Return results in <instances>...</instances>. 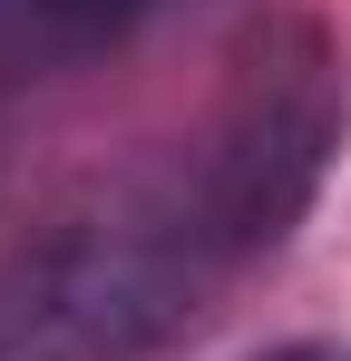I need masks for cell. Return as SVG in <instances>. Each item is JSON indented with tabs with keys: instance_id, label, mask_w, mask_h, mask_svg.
<instances>
[{
	"instance_id": "cell-1",
	"label": "cell",
	"mask_w": 351,
	"mask_h": 361,
	"mask_svg": "<svg viewBox=\"0 0 351 361\" xmlns=\"http://www.w3.org/2000/svg\"><path fill=\"white\" fill-rule=\"evenodd\" d=\"M342 147V59L312 10H264L215 108L0 254V361H156L244 264L312 215Z\"/></svg>"
},
{
	"instance_id": "cell-3",
	"label": "cell",
	"mask_w": 351,
	"mask_h": 361,
	"mask_svg": "<svg viewBox=\"0 0 351 361\" xmlns=\"http://www.w3.org/2000/svg\"><path fill=\"white\" fill-rule=\"evenodd\" d=\"M264 361H351V352H322V342H292V352H264Z\"/></svg>"
},
{
	"instance_id": "cell-2",
	"label": "cell",
	"mask_w": 351,
	"mask_h": 361,
	"mask_svg": "<svg viewBox=\"0 0 351 361\" xmlns=\"http://www.w3.org/2000/svg\"><path fill=\"white\" fill-rule=\"evenodd\" d=\"M156 10L166 0H0V98L108 59L117 39H137Z\"/></svg>"
}]
</instances>
